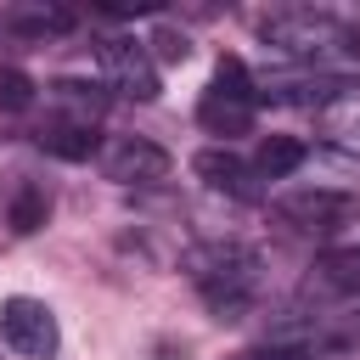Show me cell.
Returning <instances> with one entry per match:
<instances>
[{"label":"cell","instance_id":"2","mask_svg":"<svg viewBox=\"0 0 360 360\" xmlns=\"http://www.w3.org/2000/svg\"><path fill=\"white\" fill-rule=\"evenodd\" d=\"M253 112H259V84H253L248 62L242 56H219V68H214V79H208V90L197 101L202 129L231 141V135H248L253 129Z\"/></svg>","mask_w":360,"mask_h":360},{"label":"cell","instance_id":"13","mask_svg":"<svg viewBox=\"0 0 360 360\" xmlns=\"http://www.w3.org/2000/svg\"><path fill=\"white\" fill-rule=\"evenodd\" d=\"M304 158H309L304 141H292V135H270V141H259L253 169H259V180H287L292 169H304Z\"/></svg>","mask_w":360,"mask_h":360},{"label":"cell","instance_id":"3","mask_svg":"<svg viewBox=\"0 0 360 360\" xmlns=\"http://www.w3.org/2000/svg\"><path fill=\"white\" fill-rule=\"evenodd\" d=\"M96 68H101V84L118 90V96H129V101H158V90H163L158 62H152L146 39H135V34L101 39L96 45Z\"/></svg>","mask_w":360,"mask_h":360},{"label":"cell","instance_id":"16","mask_svg":"<svg viewBox=\"0 0 360 360\" xmlns=\"http://www.w3.org/2000/svg\"><path fill=\"white\" fill-rule=\"evenodd\" d=\"M152 45H158V62H186V56H191V39L174 34V28H158Z\"/></svg>","mask_w":360,"mask_h":360},{"label":"cell","instance_id":"8","mask_svg":"<svg viewBox=\"0 0 360 360\" xmlns=\"http://www.w3.org/2000/svg\"><path fill=\"white\" fill-rule=\"evenodd\" d=\"M298 292L309 304H354L360 298V253H326V259H315Z\"/></svg>","mask_w":360,"mask_h":360},{"label":"cell","instance_id":"11","mask_svg":"<svg viewBox=\"0 0 360 360\" xmlns=\"http://www.w3.org/2000/svg\"><path fill=\"white\" fill-rule=\"evenodd\" d=\"M0 28H11L22 39H56V34L79 28V11H68V6H11L0 17Z\"/></svg>","mask_w":360,"mask_h":360},{"label":"cell","instance_id":"1","mask_svg":"<svg viewBox=\"0 0 360 360\" xmlns=\"http://www.w3.org/2000/svg\"><path fill=\"white\" fill-rule=\"evenodd\" d=\"M180 270L197 281L202 304L214 309V321H242L248 304H253V287H259V253L242 248V242H197Z\"/></svg>","mask_w":360,"mask_h":360},{"label":"cell","instance_id":"9","mask_svg":"<svg viewBox=\"0 0 360 360\" xmlns=\"http://www.w3.org/2000/svg\"><path fill=\"white\" fill-rule=\"evenodd\" d=\"M107 84H84V79H51L45 84V107H51V118H62V124H79V129H96L101 124V112H107Z\"/></svg>","mask_w":360,"mask_h":360},{"label":"cell","instance_id":"15","mask_svg":"<svg viewBox=\"0 0 360 360\" xmlns=\"http://www.w3.org/2000/svg\"><path fill=\"white\" fill-rule=\"evenodd\" d=\"M34 79L22 68H0V112H28L34 107Z\"/></svg>","mask_w":360,"mask_h":360},{"label":"cell","instance_id":"10","mask_svg":"<svg viewBox=\"0 0 360 360\" xmlns=\"http://www.w3.org/2000/svg\"><path fill=\"white\" fill-rule=\"evenodd\" d=\"M315 118H321V129H326V146H338V152H354V158H360V79H349V90H343V96H332Z\"/></svg>","mask_w":360,"mask_h":360},{"label":"cell","instance_id":"12","mask_svg":"<svg viewBox=\"0 0 360 360\" xmlns=\"http://www.w3.org/2000/svg\"><path fill=\"white\" fill-rule=\"evenodd\" d=\"M34 146H39V152H51V158H68V163H84V158L96 152V135H90V129H79V124H62V118H45V124L34 129Z\"/></svg>","mask_w":360,"mask_h":360},{"label":"cell","instance_id":"7","mask_svg":"<svg viewBox=\"0 0 360 360\" xmlns=\"http://www.w3.org/2000/svg\"><path fill=\"white\" fill-rule=\"evenodd\" d=\"M191 169H197V180H208L214 191H225V197H236V202H259V197H264V180H259V169H253L248 158L225 152V146H208V152H197V158H191Z\"/></svg>","mask_w":360,"mask_h":360},{"label":"cell","instance_id":"6","mask_svg":"<svg viewBox=\"0 0 360 360\" xmlns=\"http://www.w3.org/2000/svg\"><path fill=\"white\" fill-rule=\"evenodd\" d=\"M276 208H281V219H292L298 231H309V236L321 231V236H326V231L349 225L360 202H354V191H338V186H304V191H287Z\"/></svg>","mask_w":360,"mask_h":360},{"label":"cell","instance_id":"5","mask_svg":"<svg viewBox=\"0 0 360 360\" xmlns=\"http://www.w3.org/2000/svg\"><path fill=\"white\" fill-rule=\"evenodd\" d=\"M101 169H107V180H118V186H158V180H169L174 158H169L158 141L112 135V141L101 146Z\"/></svg>","mask_w":360,"mask_h":360},{"label":"cell","instance_id":"4","mask_svg":"<svg viewBox=\"0 0 360 360\" xmlns=\"http://www.w3.org/2000/svg\"><path fill=\"white\" fill-rule=\"evenodd\" d=\"M0 338H6L17 354H28V360H51L56 343H62L56 315H51L39 298H22V292L0 304Z\"/></svg>","mask_w":360,"mask_h":360},{"label":"cell","instance_id":"14","mask_svg":"<svg viewBox=\"0 0 360 360\" xmlns=\"http://www.w3.org/2000/svg\"><path fill=\"white\" fill-rule=\"evenodd\" d=\"M45 214H51V191L39 186V180H22L17 186V197H11V231H39L45 225Z\"/></svg>","mask_w":360,"mask_h":360}]
</instances>
